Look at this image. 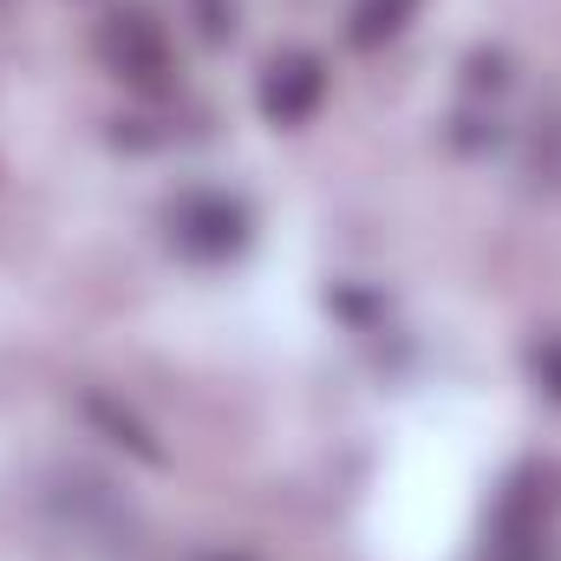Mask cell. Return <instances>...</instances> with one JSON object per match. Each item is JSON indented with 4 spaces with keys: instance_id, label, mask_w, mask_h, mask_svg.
Returning <instances> with one entry per match:
<instances>
[{
    "instance_id": "obj_1",
    "label": "cell",
    "mask_w": 561,
    "mask_h": 561,
    "mask_svg": "<svg viewBox=\"0 0 561 561\" xmlns=\"http://www.w3.org/2000/svg\"><path fill=\"white\" fill-rule=\"evenodd\" d=\"M99 59H105L118 79L144 85V92H157V85L170 79V39H163V26H157L144 7H125V13H112V20L99 26Z\"/></svg>"
},
{
    "instance_id": "obj_2",
    "label": "cell",
    "mask_w": 561,
    "mask_h": 561,
    "mask_svg": "<svg viewBox=\"0 0 561 561\" xmlns=\"http://www.w3.org/2000/svg\"><path fill=\"white\" fill-rule=\"evenodd\" d=\"M170 236H176L183 255H196V262H222V255H236V249L249 242V216H242V203L203 190V196H183V203L170 209Z\"/></svg>"
},
{
    "instance_id": "obj_3",
    "label": "cell",
    "mask_w": 561,
    "mask_h": 561,
    "mask_svg": "<svg viewBox=\"0 0 561 561\" xmlns=\"http://www.w3.org/2000/svg\"><path fill=\"white\" fill-rule=\"evenodd\" d=\"M327 92V72L313 53H280L275 66L262 72V118L268 125H300Z\"/></svg>"
},
{
    "instance_id": "obj_4",
    "label": "cell",
    "mask_w": 561,
    "mask_h": 561,
    "mask_svg": "<svg viewBox=\"0 0 561 561\" xmlns=\"http://www.w3.org/2000/svg\"><path fill=\"white\" fill-rule=\"evenodd\" d=\"M412 13H419V0H359V7H353V46H386V39H399Z\"/></svg>"
},
{
    "instance_id": "obj_5",
    "label": "cell",
    "mask_w": 561,
    "mask_h": 561,
    "mask_svg": "<svg viewBox=\"0 0 561 561\" xmlns=\"http://www.w3.org/2000/svg\"><path fill=\"white\" fill-rule=\"evenodd\" d=\"M92 419H99V424H112V431H118V437H125V444H131L138 457H157V444L144 437V424H138V419H125V412H112L105 399H92Z\"/></svg>"
},
{
    "instance_id": "obj_6",
    "label": "cell",
    "mask_w": 561,
    "mask_h": 561,
    "mask_svg": "<svg viewBox=\"0 0 561 561\" xmlns=\"http://www.w3.org/2000/svg\"><path fill=\"white\" fill-rule=\"evenodd\" d=\"M196 20H203V39H229L236 7H229V0H196Z\"/></svg>"
},
{
    "instance_id": "obj_7",
    "label": "cell",
    "mask_w": 561,
    "mask_h": 561,
    "mask_svg": "<svg viewBox=\"0 0 561 561\" xmlns=\"http://www.w3.org/2000/svg\"><path fill=\"white\" fill-rule=\"evenodd\" d=\"M536 379L549 386L561 399V340H549V346H536Z\"/></svg>"
},
{
    "instance_id": "obj_8",
    "label": "cell",
    "mask_w": 561,
    "mask_h": 561,
    "mask_svg": "<svg viewBox=\"0 0 561 561\" xmlns=\"http://www.w3.org/2000/svg\"><path fill=\"white\" fill-rule=\"evenodd\" d=\"M216 561H236V556H216Z\"/></svg>"
}]
</instances>
